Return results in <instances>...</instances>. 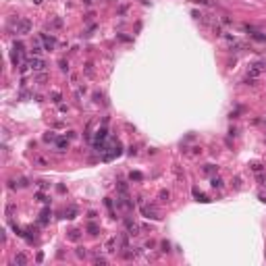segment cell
<instances>
[{"label": "cell", "instance_id": "3957f363", "mask_svg": "<svg viewBox=\"0 0 266 266\" xmlns=\"http://www.w3.org/2000/svg\"><path fill=\"white\" fill-rule=\"evenodd\" d=\"M139 204H141V214H144L146 218H154V220H156V218H160V216H158V212H156L154 208H150V206H146V204L141 202V200H139Z\"/></svg>", "mask_w": 266, "mask_h": 266}, {"label": "cell", "instance_id": "9a60e30c", "mask_svg": "<svg viewBox=\"0 0 266 266\" xmlns=\"http://www.w3.org/2000/svg\"><path fill=\"white\" fill-rule=\"evenodd\" d=\"M212 187H218V189H220V187H223V179L214 177V179H212Z\"/></svg>", "mask_w": 266, "mask_h": 266}, {"label": "cell", "instance_id": "7a4b0ae2", "mask_svg": "<svg viewBox=\"0 0 266 266\" xmlns=\"http://www.w3.org/2000/svg\"><path fill=\"white\" fill-rule=\"evenodd\" d=\"M29 67L35 71V73H40V71H44L46 69V60H42V58H38V56H33L31 60H29Z\"/></svg>", "mask_w": 266, "mask_h": 266}, {"label": "cell", "instance_id": "6da1fadb", "mask_svg": "<svg viewBox=\"0 0 266 266\" xmlns=\"http://www.w3.org/2000/svg\"><path fill=\"white\" fill-rule=\"evenodd\" d=\"M15 25H17V33H29L31 31V21L29 19H17Z\"/></svg>", "mask_w": 266, "mask_h": 266}, {"label": "cell", "instance_id": "44dd1931", "mask_svg": "<svg viewBox=\"0 0 266 266\" xmlns=\"http://www.w3.org/2000/svg\"><path fill=\"white\" fill-rule=\"evenodd\" d=\"M77 256L79 258H85V248H77Z\"/></svg>", "mask_w": 266, "mask_h": 266}, {"label": "cell", "instance_id": "d4e9b609", "mask_svg": "<svg viewBox=\"0 0 266 266\" xmlns=\"http://www.w3.org/2000/svg\"><path fill=\"white\" fill-rule=\"evenodd\" d=\"M52 25H54V27H63V21H60V19H54Z\"/></svg>", "mask_w": 266, "mask_h": 266}, {"label": "cell", "instance_id": "5b68a950", "mask_svg": "<svg viewBox=\"0 0 266 266\" xmlns=\"http://www.w3.org/2000/svg\"><path fill=\"white\" fill-rule=\"evenodd\" d=\"M264 67H266L264 63H256L254 67L249 69V77H248V79H256V77H258V75L262 73V71H264Z\"/></svg>", "mask_w": 266, "mask_h": 266}, {"label": "cell", "instance_id": "cb8c5ba5", "mask_svg": "<svg viewBox=\"0 0 266 266\" xmlns=\"http://www.w3.org/2000/svg\"><path fill=\"white\" fill-rule=\"evenodd\" d=\"M131 179H135V181H141V175H139V173H131Z\"/></svg>", "mask_w": 266, "mask_h": 266}, {"label": "cell", "instance_id": "603a6c76", "mask_svg": "<svg viewBox=\"0 0 266 266\" xmlns=\"http://www.w3.org/2000/svg\"><path fill=\"white\" fill-rule=\"evenodd\" d=\"M58 64H60V69H63V71H69V64L64 63V60H60V63H58Z\"/></svg>", "mask_w": 266, "mask_h": 266}, {"label": "cell", "instance_id": "484cf974", "mask_svg": "<svg viewBox=\"0 0 266 266\" xmlns=\"http://www.w3.org/2000/svg\"><path fill=\"white\" fill-rule=\"evenodd\" d=\"M67 218H75V208H69V216Z\"/></svg>", "mask_w": 266, "mask_h": 266}, {"label": "cell", "instance_id": "52a82bcc", "mask_svg": "<svg viewBox=\"0 0 266 266\" xmlns=\"http://www.w3.org/2000/svg\"><path fill=\"white\" fill-rule=\"evenodd\" d=\"M13 262H15V264H19V266H25V264H27V256H25V254H17Z\"/></svg>", "mask_w": 266, "mask_h": 266}, {"label": "cell", "instance_id": "7c38bea8", "mask_svg": "<svg viewBox=\"0 0 266 266\" xmlns=\"http://www.w3.org/2000/svg\"><path fill=\"white\" fill-rule=\"evenodd\" d=\"M56 148H58V150H67V148H69V141H67V139H58Z\"/></svg>", "mask_w": 266, "mask_h": 266}, {"label": "cell", "instance_id": "ac0fdd59", "mask_svg": "<svg viewBox=\"0 0 266 266\" xmlns=\"http://www.w3.org/2000/svg\"><path fill=\"white\" fill-rule=\"evenodd\" d=\"M69 239H73V241H77V239H79V231H71Z\"/></svg>", "mask_w": 266, "mask_h": 266}, {"label": "cell", "instance_id": "7402d4cb", "mask_svg": "<svg viewBox=\"0 0 266 266\" xmlns=\"http://www.w3.org/2000/svg\"><path fill=\"white\" fill-rule=\"evenodd\" d=\"M94 264H106V258H94Z\"/></svg>", "mask_w": 266, "mask_h": 266}, {"label": "cell", "instance_id": "277c9868", "mask_svg": "<svg viewBox=\"0 0 266 266\" xmlns=\"http://www.w3.org/2000/svg\"><path fill=\"white\" fill-rule=\"evenodd\" d=\"M40 40H42V44H44V48H46V50H52V48L56 46V40H54L52 35H48V33H42Z\"/></svg>", "mask_w": 266, "mask_h": 266}, {"label": "cell", "instance_id": "e0dca14e", "mask_svg": "<svg viewBox=\"0 0 266 266\" xmlns=\"http://www.w3.org/2000/svg\"><path fill=\"white\" fill-rule=\"evenodd\" d=\"M168 197H171V196H168V191H164V189H162V191H160V200H162V202H166Z\"/></svg>", "mask_w": 266, "mask_h": 266}, {"label": "cell", "instance_id": "ba28073f", "mask_svg": "<svg viewBox=\"0 0 266 266\" xmlns=\"http://www.w3.org/2000/svg\"><path fill=\"white\" fill-rule=\"evenodd\" d=\"M249 35H252L256 42H266V33H262V31H256V29H254V31H252Z\"/></svg>", "mask_w": 266, "mask_h": 266}, {"label": "cell", "instance_id": "2e32d148", "mask_svg": "<svg viewBox=\"0 0 266 266\" xmlns=\"http://www.w3.org/2000/svg\"><path fill=\"white\" fill-rule=\"evenodd\" d=\"M54 139H56V135H54L52 131H50V133H46V135H44V141H54Z\"/></svg>", "mask_w": 266, "mask_h": 266}, {"label": "cell", "instance_id": "4316f807", "mask_svg": "<svg viewBox=\"0 0 266 266\" xmlns=\"http://www.w3.org/2000/svg\"><path fill=\"white\" fill-rule=\"evenodd\" d=\"M204 171H206V173H214V166H212V164H208V166L204 168Z\"/></svg>", "mask_w": 266, "mask_h": 266}, {"label": "cell", "instance_id": "d6986e66", "mask_svg": "<svg viewBox=\"0 0 266 266\" xmlns=\"http://www.w3.org/2000/svg\"><path fill=\"white\" fill-rule=\"evenodd\" d=\"M90 235H98V227L96 225H90Z\"/></svg>", "mask_w": 266, "mask_h": 266}, {"label": "cell", "instance_id": "8992f818", "mask_svg": "<svg viewBox=\"0 0 266 266\" xmlns=\"http://www.w3.org/2000/svg\"><path fill=\"white\" fill-rule=\"evenodd\" d=\"M125 227H127V231H129V235H139V227L133 223V220H125Z\"/></svg>", "mask_w": 266, "mask_h": 266}, {"label": "cell", "instance_id": "ffe728a7", "mask_svg": "<svg viewBox=\"0 0 266 266\" xmlns=\"http://www.w3.org/2000/svg\"><path fill=\"white\" fill-rule=\"evenodd\" d=\"M160 248H162V252H171V249H168V248H171V245H168V241H162Z\"/></svg>", "mask_w": 266, "mask_h": 266}, {"label": "cell", "instance_id": "5bb4252c", "mask_svg": "<svg viewBox=\"0 0 266 266\" xmlns=\"http://www.w3.org/2000/svg\"><path fill=\"white\" fill-rule=\"evenodd\" d=\"M46 79H48V75L44 73V71H40V73L35 75V81H46Z\"/></svg>", "mask_w": 266, "mask_h": 266}, {"label": "cell", "instance_id": "30bf717a", "mask_svg": "<svg viewBox=\"0 0 266 266\" xmlns=\"http://www.w3.org/2000/svg\"><path fill=\"white\" fill-rule=\"evenodd\" d=\"M31 52H33V56H38V54L42 52V46H40V42H38V40L31 44Z\"/></svg>", "mask_w": 266, "mask_h": 266}, {"label": "cell", "instance_id": "9c48e42d", "mask_svg": "<svg viewBox=\"0 0 266 266\" xmlns=\"http://www.w3.org/2000/svg\"><path fill=\"white\" fill-rule=\"evenodd\" d=\"M119 193H121V196H127L129 193V189H127V183H125V181H119Z\"/></svg>", "mask_w": 266, "mask_h": 266}, {"label": "cell", "instance_id": "4fadbf2b", "mask_svg": "<svg viewBox=\"0 0 266 266\" xmlns=\"http://www.w3.org/2000/svg\"><path fill=\"white\" fill-rule=\"evenodd\" d=\"M115 245H116V239H110V241L106 243V249H108V252H115Z\"/></svg>", "mask_w": 266, "mask_h": 266}, {"label": "cell", "instance_id": "8fae6325", "mask_svg": "<svg viewBox=\"0 0 266 266\" xmlns=\"http://www.w3.org/2000/svg\"><path fill=\"white\" fill-rule=\"evenodd\" d=\"M193 196H196V197H197V200H200V202H210V200H208V197H206V196H204V193H202V191H197V189H196V187H193Z\"/></svg>", "mask_w": 266, "mask_h": 266}]
</instances>
